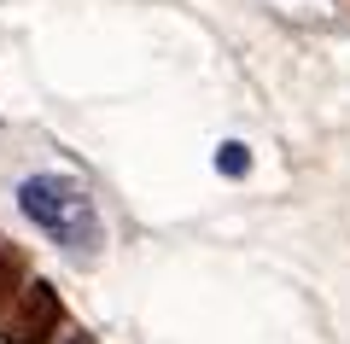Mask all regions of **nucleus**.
Segmentation results:
<instances>
[{
  "label": "nucleus",
  "instance_id": "3",
  "mask_svg": "<svg viewBox=\"0 0 350 344\" xmlns=\"http://www.w3.org/2000/svg\"><path fill=\"white\" fill-rule=\"evenodd\" d=\"M216 170H222V175H245L251 170V152L239 146V140H228V146L216 152Z\"/></svg>",
  "mask_w": 350,
  "mask_h": 344
},
{
  "label": "nucleus",
  "instance_id": "2",
  "mask_svg": "<svg viewBox=\"0 0 350 344\" xmlns=\"http://www.w3.org/2000/svg\"><path fill=\"white\" fill-rule=\"evenodd\" d=\"M53 321H59V297H53V286L36 280V286H29V297H24V315L6 321V339H12V344H36Z\"/></svg>",
  "mask_w": 350,
  "mask_h": 344
},
{
  "label": "nucleus",
  "instance_id": "4",
  "mask_svg": "<svg viewBox=\"0 0 350 344\" xmlns=\"http://www.w3.org/2000/svg\"><path fill=\"white\" fill-rule=\"evenodd\" d=\"M18 286V257L6 251V239H0V304H6V292Z\"/></svg>",
  "mask_w": 350,
  "mask_h": 344
},
{
  "label": "nucleus",
  "instance_id": "5",
  "mask_svg": "<svg viewBox=\"0 0 350 344\" xmlns=\"http://www.w3.org/2000/svg\"><path fill=\"white\" fill-rule=\"evenodd\" d=\"M76 344H88V339H76Z\"/></svg>",
  "mask_w": 350,
  "mask_h": 344
},
{
  "label": "nucleus",
  "instance_id": "1",
  "mask_svg": "<svg viewBox=\"0 0 350 344\" xmlns=\"http://www.w3.org/2000/svg\"><path fill=\"white\" fill-rule=\"evenodd\" d=\"M18 204H24V216L36 222L53 246L76 251V257L100 251V210H94L82 181H70V175H29L18 187Z\"/></svg>",
  "mask_w": 350,
  "mask_h": 344
}]
</instances>
